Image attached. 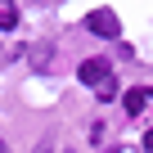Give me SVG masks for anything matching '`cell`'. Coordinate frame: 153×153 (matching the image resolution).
Segmentation results:
<instances>
[{
  "label": "cell",
  "instance_id": "cell-1",
  "mask_svg": "<svg viewBox=\"0 0 153 153\" xmlns=\"http://www.w3.org/2000/svg\"><path fill=\"white\" fill-rule=\"evenodd\" d=\"M76 76H81V86H95V90H99V99H113V95H117L113 63H108V59H86L81 68H76Z\"/></svg>",
  "mask_w": 153,
  "mask_h": 153
},
{
  "label": "cell",
  "instance_id": "cell-2",
  "mask_svg": "<svg viewBox=\"0 0 153 153\" xmlns=\"http://www.w3.org/2000/svg\"><path fill=\"white\" fill-rule=\"evenodd\" d=\"M86 27H90V32H99V36H108V41H117V36H122V23H117V14H113V9H95V14L86 18Z\"/></svg>",
  "mask_w": 153,
  "mask_h": 153
},
{
  "label": "cell",
  "instance_id": "cell-3",
  "mask_svg": "<svg viewBox=\"0 0 153 153\" xmlns=\"http://www.w3.org/2000/svg\"><path fill=\"white\" fill-rule=\"evenodd\" d=\"M122 104H126V113L135 117V113H144V104H149V90H144V86H135V90H126V95H122Z\"/></svg>",
  "mask_w": 153,
  "mask_h": 153
},
{
  "label": "cell",
  "instance_id": "cell-4",
  "mask_svg": "<svg viewBox=\"0 0 153 153\" xmlns=\"http://www.w3.org/2000/svg\"><path fill=\"white\" fill-rule=\"evenodd\" d=\"M27 54H32V68H36V72H45V68H50V45H45V41H36Z\"/></svg>",
  "mask_w": 153,
  "mask_h": 153
},
{
  "label": "cell",
  "instance_id": "cell-5",
  "mask_svg": "<svg viewBox=\"0 0 153 153\" xmlns=\"http://www.w3.org/2000/svg\"><path fill=\"white\" fill-rule=\"evenodd\" d=\"M14 23H18V9L5 5V9H0V32H14Z\"/></svg>",
  "mask_w": 153,
  "mask_h": 153
},
{
  "label": "cell",
  "instance_id": "cell-6",
  "mask_svg": "<svg viewBox=\"0 0 153 153\" xmlns=\"http://www.w3.org/2000/svg\"><path fill=\"white\" fill-rule=\"evenodd\" d=\"M144 149H149V153H153V131H149V135H144Z\"/></svg>",
  "mask_w": 153,
  "mask_h": 153
},
{
  "label": "cell",
  "instance_id": "cell-7",
  "mask_svg": "<svg viewBox=\"0 0 153 153\" xmlns=\"http://www.w3.org/2000/svg\"><path fill=\"white\" fill-rule=\"evenodd\" d=\"M63 153H76V149H63Z\"/></svg>",
  "mask_w": 153,
  "mask_h": 153
},
{
  "label": "cell",
  "instance_id": "cell-8",
  "mask_svg": "<svg viewBox=\"0 0 153 153\" xmlns=\"http://www.w3.org/2000/svg\"><path fill=\"white\" fill-rule=\"evenodd\" d=\"M0 153H5V144H0Z\"/></svg>",
  "mask_w": 153,
  "mask_h": 153
}]
</instances>
